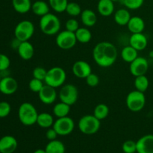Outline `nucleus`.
I'll return each instance as SVG.
<instances>
[{"label":"nucleus","mask_w":153,"mask_h":153,"mask_svg":"<svg viewBox=\"0 0 153 153\" xmlns=\"http://www.w3.org/2000/svg\"><path fill=\"white\" fill-rule=\"evenodd\" d=\"M93 58L100 67H110L116 62L118 56L117 49L111 42L102 41L94 46L92 52Z\"/></svg>","instance_id":"nucleus-1"},{"label":"nucleus","mask_w":153,"mask_h":153,"mask_svg":"<svg viewBox=\"0 0 153 153\" xmlns=\"http://www.w3.org/2000/svg\"><path fill=\"white\" fill-rule=\"evenodd\" d=\"M61 20L55 14L49 13L41 16L39 22V27L42 32L48 36L56 35L61 30Z\"/></svg>","instance_id":"nucleus-2"},{"label":"nucleus","mask_w":153,"mask_h":153,"mask_svg":"<svg viewBox=\"0 0 153 153\" xmlns=\"http://www.w3.org/2000/svg\"><path fill=\"white\" fill-rule=\"evenodd\" d=\"M38 112L34 105L30 102H23L18 109V118L22 125L31 126L37 123Z\"/></svg>","instance_id":"nucleus-3"},{"label":"nucleus","mask_w":153,"mask_h":153,"mask_svg":"<svg viewBox=\"0 0 153 153\" xmlns=\"http://www.w3.org/2000/svg\"><path fill=\"white\" fill-rule=\"evenodd\" d=\"M101 121L94 114L84 115L79 119L78 127L79 131L87 135L94 134L100 130Z\"/></svg>","instance_id":"nucleus-4"},{"label":"nucleus","mask_w":153,"mask_h":153,"mask_svg":"<svg viewBox=\"0 0 153 153\" xmlns=\"http://www.w3.org/2000/svg\"><path fill=\"white\" fill-rule=\"evenodd\" d=\"M67 79L65 70L60 67H54L47 70L44 83L55 88H61L64 85Z\"/></svg>","instance_id":"nucleus-5"},{"label":"nucleus","mask_w":153,"mask_h":153,"mask_svg":"<svg viewBox=\"0 0 153 153\" xmlns=\"http://www.w3.org/2000/svg\"><path fill=\"white\" fill-rule=\"evenodd\" d=\"M127 108L131 112H139L143 110L146 105V97L144 93L134 90L127 95L126 99Z\"/></svg>","instance_id":"nucleus-6"},{"label":"nucleus","mask_w":153,"mask_h":153,"mask_svg":"<svg viewBox=\"0 0 153 153\" xmlns=\"http://www.w3.org/2000/svg\"><path fill=\"white\" fill-rule=\"evenodd\" d=\"M34 25L29 20H22L18 22L14 28V37L19 41H28L34 33Z\"/></svg>","instance_id":"nucleus-7"},{"label":"nucleus","mask_w":153,"mask_h":153,"mask_svg":"<svg viewBox=\"0 0 153 153\" xmlns=\"http://www.w3.org/2000/svg\"><path fill=\"white\" fill-rule=\"evenodd\" d=\"M60 101L72 106L79 99V91L76 85L73 84H66L61 87L59 94Z\"/></svg>","instance_id":"nucleus-8"},{"label":"nucleus","mask_w":153,"mask_h":153,"mask_svg":"<svg viewBox=\"0 0 153 153\" xmlns=\"http://www.w3.org/2000/svg\"><path fill=\"white\" fill-rule=\"evenodd\" d=\"M77 43L76 34L75 32L64 30V31H60L56 34L55 37V43L58 48L64 50H69L71 49L76 46Z\"/></svg>","instance_id":"nucleus-9"},{"label":"nucleus","mask_w":153,"mask_h":153,"mask_svg":"<svg viewBox=\"0 0 153 153\" xmlns=\"http://www.w3.org/2000/svg\"><path fill=\"white\" fill-rule=\"evenodd\" d=\"M52 128L56 131L59 136H67L71 134L75 128V122L71 117L67 116L57 118Z\"/></svg>","instance_id":"nucleus-10"},{"label":"nucleus","mask_w":153,"mask_h":153,"mask_svg":"<svg viewBox=\"0 0 153 153\" xmlns=\"http://www.w3.org/2000/svg\"><path fill=\"white\" fill-rule=\"evenodd\" d=\"M148 70H149V62L144 57L138 56L132 62L130 63V73L134 77L146 75Z\"/></svg>","instance_id":"nucleus-11"},{"label":"nucleus","mask_w":153,"mask_h":153,"mask_svg":"<svg viewBox=\"0 0 153 153\" xmlns=\"http://www.w3.org/2000/svg\"><path fill=\"white\" fill-rule=\"evenodd\" d=\"M38 98L40 101L44 105H52L56 101L58 94L56 88H52L45 84L43 88L38 93Z\"/></svg>","instance_id":"nucleus-12"},{"label":"nucleus","mask_w":153,"mask_h":153,"mask_svg":"<svg viewBox=\"0 0 153 153\" xmlns=\"http://www.w3.org/2000/svg\"><path fill=\"white\" fill-rule=\"evenodd\" d=\"M18 89V82L11 76H3L0 81V92L4 95H12Z\"/></svg>","instance_id":"nucleus-13"},{"label":"nucleus","mask_w":153,"mask_h":153,"mask_svg":"<svg viewBox=\"0 0 153 153\" xmlns=\"http://www.w3.org/2000/svg\"><path fill=\"white\" fill-rule=\"evenodd\" d=\"M73 75L79 79H86L91 73L92 68L91 65L85 61H77L73 64L72 67Z\"/></svg>","instance_id":"nucleus-14"},{"label":"nucleus","mask_w":153,"mask_h":153,"mask_svg":"<svg viewBox=\"0 0 153 153\" xmlns=\"http://www.w3.org/2000/svg\"><path fill=\"white\" fill-rule=\"evenodd\" d=\"M137 153H153V134L142 136L137 142Z\"/></svg>","instance_id":"nucleus-15"},{"label":"nucleus","mask_w":153,"mask_h":153,"mask_svg":"<svg viewBox=\"0 0 153 153\" xmlns=\"http://www.w3.org/2000/svg\"><path fill=\"white\" fill-rule=\"evenodd\" d=\"M16 139L11 135L3 136L0 138V152L1 153H13L17 148Z\"/></svg>","instance_id":"nucleus-16"},{"label":"nucleus","mask_w":153,"mask_h":153,"mask_svg":"<svg viewBox=\"0 0 153 153\" xmlns=\"http://www.w3.org/2000/svg\"><path fill=\"white\" fill-rule=\"evenodd\" d=\"M129 45L138 52L144 50L147 47L148 39L143 32L131 34L129 38Z\"/></svg>","instance_id":"nucleus-17"},{"label":"nucleus","mask_w":153,"mask_h":153,"mask_svg":"<svg viewBox=\"0 0 153 153\" xmlns=\"http://www.w3.org/2000/svg\"><path fill=\"white\" fill-rule=\"evenodd\" d=\"M16 51L19 56L24 61H29L34 55V48L29 40L21 42Z\"/></svg>","instance_id":"nucleus-18"},{"label":"nucleus","mask_w":153,"mask_h":153,"mask_svg":"<svg viewBox=\"0 0 153 153\" xmlns=\"http://www.w3.org/2000/svg\"><path fill=\"white\" fill-rule=\"evenodd\" d=\"M126 26L131 34H136V33L143 32L146 25L144 20L140 16H131Z\"/></svg>","instance_id":"nucleus-19"},{"label":"nucleus","mask_w":153,"mask_h":153,"mask_svg":"<svg viewBox=\"0 0 153 153\" xmlns=\"http://www.w3.org/2000/svg\"><path fill=\"white\" fill-rule=\"evenodd\" d=\"M114 1L112 0H99L97 10L101 16H110L114 12Z\"/></svg>","instance_id":"nucleus-20"},{"label":"nucleus","mask_w":153,"mask_h":153,"mask_svg":"<svg viewBox=\"0 0 153 153\" xmlns=\"http://www.w3.org/2000/svg\"><path fill=\"white\" fill-rule=\"evenodd\" d=\"M81 21L85 27H93L96 25L97 21V14L91 9H85L82 10L80 15Z\"/></svg>","instance_id":"nucleus-21"},{"label":"nucleus","mask_w":153,"mask_h":153,"mask_svg":"<svg viewBox=\"0 0 153 153\" xmlns=\"http://www.w3.org/2000/svg\"><path fill=\"white\" fill-rule=\"evenodd\" d=\"M131 17V13L127 8L118 9L117 11L114 12V22L120 26L127 25Z\"/></svg>","instance_id":"nucleus-22"},{"label":"nucleus","mask_w":153,"mask_h":153,"mask_svg":"<svg viewBox=\"0 0 153 153\" xmlns=\"http://www.w3.org/2000/svg\"><path fill=\"white\" fill-rule=\"evenodd\" d=\"M50 8L51 7L49 3L43 1V0H37V1L32 3V5H31V10H32L33 13L37 16H40V17L50 13L49 12Z\"/></svg>","instance_id":"nucleus-23"},{"label":"nucleus","mask_w":153,"mask_h":153,"mask_svg":"<svg viewBox=\"0 0 153 153\" xmlns=\"http://www.w3.org/2000/svg\"><path fill=\"white\" fill-rule=\"evenodd\" d=\"M12 5L16 12L20 14H25L31 10V0H12Z\"/></svg>","instance_id":"nucleus-24"},{"label":"nucleus","mask_w":153,"mask_h":153,"mask_svg":"<svg viewBox=\"0 0 153 153\" xmlns=\"http://www.w3.org/2000/svg\"><path fill=\"white\" fill-rule=\"evenodd\" d=\"M120 57L123 61L130 64L138 57V51L128 45L123 48L120 52Z\"/></svg>","instance_id":"nucleus-25"},{"label":"nucleus","mask_w":153,"mask_h":153,"mask_svg":"<svg viewBox=\"0 0 153 153\" xmlns=\"http://www.w3.org/2000/svg\"><path fill=\"white\" fill-rule=\"evenodd\" d=\"M54 123H55V120L51 114L43 112L38 114L36 124L43 128H49L53 126Z\"/></svg>","instance_id":"nucleus-26"},{"label":"nucleus","mask_w":153,"mask_h":153,"mask_svg":"<svg viewBox=\"0 0 153 153\" xmlns=\"http://www.w3.org/2000/svg\"><path fill=\"white\" fill-rule=\"evenodd\" d=\"M77 42L80 43H89L92 39V33L88 27H79V29L75 32Z\"/></svg>","instance_id":"nucleus-27"},{"label":"nucleus","mask_w":153,"mask_h":153,"mask_svg":"<svg viewBox=\"0 0 153 153\" xmlns=\"http://www.w3.org/2000/svg\"><path fill=\"white\" fill-rule=\"evenodd\" d=\"M70 108L71 106L63 102L57 103L53 106L52 108V112H53L54 116L56 117L57 118L64 117L68 116L70 112Z\"/></svg>","instance_id":"nucleus-28"},{"label":"nucleus","mask_w":153,"mask_h":153,"mask_svg":"<svg viewBox=\"0 0 153 153\" xmlns=\"http://www.w3.org/2000/svg\"><path fill=\"white\" fill-rule=\"evenodd\" d=\"M46 153H65V146L58 140H50L45 148Z\"/></svg>","instance_id":"nucleus-29"},{"label":"nucleus","mask_w":153,"mask_h":153,"mask_svg":"<svg viewBox=\"0 0 153 153\" xmlns=\"http://www.w3.org/2000/svg\"><path fill=\"white\" fill-rule=\"evenodd\" d=\"M109 112H110V110H109L108 106L106 104H104V103H100V104H98L95 107L93 114L97 119L102 121L108 117V116L109 114Z\"/></svg>","instance_id":"nucleus-30"},{"label":"nucleus","mask_w":153,"mask_h":153,"mask_svg":"<svg viewBox=\"0 0 153 153\" xmlns=\"http://www.w3.org/2000/svg\"><path fill=\"white\" fill-rule=\"evenodd\" d=\"M134 88L137 91H140V92L144 93L145 91H147L148 88L149 86V79L146 76V75L143 76H137L134 79Z\"/></svg>","instance_id":"nucleus-31"},{"label":"nucleus","mask_w":153,"mask_h":153,"mask_svg":"<svg viewBox=\"0 0 153 153\" xmlns=\"http://www.w3.org/2000/svg\"><path fill=\"white\" fill-rule=\"evenodd\" d=\"M68 3V0H49V6L56 13L65 12Z\"/></svg>","instance_id":"nucleus-32"},{"label":"nucleus","mask_w":153,"mask_h":153,"mask_svg":"<svg viewBox=\"0 0 153 153\" xmlns=\"http://www.w3.org/2000/svg\"><path fill=\"white\" fill-rule=\"evenodd\" d=\"M65 12H67V13L69 16L76 17L77 16H80L82 12V10L81 6L78 3L71 1V2H69L68 4H67Z\"/></svg>","instance_id":"nucleus-33"},{"label":"nucleus","mask_w":153,"mask_h":153,"mask_svg":"<svg viewBox=\"0 0 153 153\" xmlns=\"http://www.w3.org/2000/svg\"><path fill=\"white\" fill-rule=\"evenodd\" d=\"M123 4L128 10H137L141 7L144 0H122Z\"/></svg>","instance_id":"nucleus-34"},{"label":"nucleus","mask_w":153,"mask_h":153,"mask_svg":"<svg viewBox=\"0 0 153 153\" xmlns=\"http://www.w3.org/2000/svg\"><path fill=\"white\" fill-rule=\"evenodd\" d=\"M44 85L45 84L43 81L39 80V79L33 78L32 79L30 80L29 83H28V88H29L30 91H32L33 93H37V94H38L40 91V90L43 88Z\"/></svg>","instance_id":"nucleus-35"},{"label":"nucleus","mask_w":153,"mask_h":153,"mask_svg":"<svg viewBox=\"0 0 153 153\" xmlns=\"http://www.w3.org/2000/svg\"><path fill=\"white\" fill-rule=\"evenodd\" d=\"M122 149L124 153H135L137 152V144L134 140H128L123 143Z\"/></svg>","instance_id":"nucleus-36"},{"label":"nucleus","mask_w":153,"mask_h":153,"mask_svg":"<svg viewBox=\"0 0 153 153\" xmlns=\"http://www.w3.org/2000/svg\"><path fill=\"white\" fill-rule=\"evenodd\" d=\"M46 74H47V70L42 67H35L32 71L33 78L43 81V82H44L45 79H46Z\"/></svg>","instance_id":"nucleus-37"},{"label":"nucleus","mask_w":153,"mask_h":153,"mask_svg":"<svg viewBox=\"0 0 153 153\" xmlns=\"http://www.w3.org/2000/svg\"><path fill=\"white\" fill-rule=\"evenodd\" d=\"M11 111V106L7 102H0V118L8 116Z\"/></svg>","instance_id":"nucleus-38"},{"label":"nucleus","mask_w":153,"mask_h":153,"mask_svg":"<svg viewBox=\"0 0 153 153\" xmlns=\"http://www.w3.org/2000/svg\"><path fill=\"white\" fill-rule=\"evenodd\" d=\"M65 28L66 30H68L72 32H76L79 28V21L75 18H70L67 19L65 23Z\"/></svg>","instance_id":"nucleus-39"},{"label":"nucleus","mask_w":153,"mask_h":153,"mask_svg":"<svg viewBox=\"0 0 153 153\" xmlns=\"http://www.w3.org/2000/svg\"><path fill=\"white\" fill-rule=\"evenodd\" d=\"M10 65V58L4 54L0 53V73L7 70Z\"/></svg>","instance_id":"nucleus-40"},{"label":"nucleus","mask_w":153,"mask_h":153,"mask_svg":"<svg viewBox=\"0 0 153 153\" xmlns=\"http://www.w3.org/2000/svg\"><path fill=\"white\" fill-rule=\"evenodd\" d=\"M85 81H86V84L88 86L91 87V88H94V87H97L100 84V77L95 73H91L85 79Z\"/></svg>","instance_id":"nucleus-41"},{"label":"nucleus","mask_w":153,"mask_h":153,"mask_svg":"<svg viewBox=\"0 0 153 153\" xmlns=\"http://www.w3.org/2000/svg\"><path fill=\"white\" fill-rule=\"evenodd\" d=\"M58 136V133L56 132V131H55L52 127L48 128V130L46 132V137L49 140V141H50V140H56Z\"/></svg>","instance_id":"nucleus-42"},{"label":"nucleus","mask_w":153,"mask_h":153,"mask_svg":"<svg viewBox=\"0 0 153 153\" xmlns=\"http://www.w3.org/2000/svg\"><path fill=\"white\" fill-rule=\"evenodd\" d=\"M34 153H46V150H45V149H37V150L34 151Z\"/></svg>","instance_id":"nucleus-43"},{"label":"nucleus","mask_w":153,"mask_h":153,"mask_svg":"<svg viewBox=\"0 0 153 153\" xmlns=\"http://www.w3.org/2000/svg\"><path fill=\"white\" fill-rule=\"evenodd\" d=\"M113 1H122V0H112Z\"/></svg>","instance_id":"nucleus-44"},{"label":"nucleus","mask_w":153,"mask_h":153,"mask_svg":"<svg viewBox=\"0 0 153 153\" xmlns=\"http://www.w3.org/2000/svg\"><path fill=\"white\" fill-rule=\"evenodd\" d=\"M1 78H2V76H1V73H0V81H1Z\"/></svg>","instance_id":"nucleus-45"},{"label":"nucleus","mask_w":153,"mask_h":153,"mask_svg":"<svg viewBox=\"0 0 153 153\" xmlns=\"http://www.w3.org/2000/svg\"><path fill=\"white\" fill-rule=\"evenodd\" d=\"M0 153H1V152H0Z\"/></svg>","instance_id":"nucleus-46"}]
</instances>
